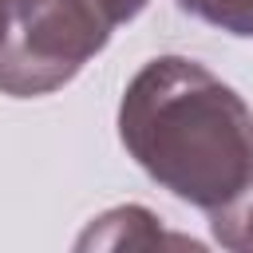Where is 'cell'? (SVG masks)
<instances>
[{
    "mask_svg": "<svg viewBox=\"0 0 253 253\" xmlns=\"http://www.w3.org/2000/svg\"><path fill=\"white\" fill-rule=\"evenodd\" d=\"M119 138L162 190L206 213L253 190V111L190 55H158L126 83Z\"/></svg>",
    "mask_w": 253,
    "mask_h": 253,
    "instance_id": "6da1fadb",
    "label": "cell"
},
{
    "mask_svg": "<svg viewBox=\"0 0 253 253\" xmlns=\"http://www.w3.org/2000/svg\"><path fill=\"white\" fill-rule=\"evenodd\" d=\"M99 4H103V12L111 16V24L119 28V24H130V20H134L150 0H99Z\"/></svg>",
    "mask_w": 253,
    "mask_h": 253,
    "instance_id": "8992f818",
    "label": "cell"
},
{
    "mask_svg": "<svg viewBox=\"0 0 253 253\" xmlns=\"http://www.w3.org/2000/svg\"><path fill=\"white\" fill-rule=\"evenodd\" d=\"M99 0H8L0 24V95L36 99L71 83L111 40Z\"/></svg>",
    "mask_w": 253,
    "mask_h": 253,
    "instance_id": "7a4b0ae2",
    "label": "cell"
},
{
    "mask_svg": "<svg viewBox=\"0 0 253 253\" xmlns=\"http://www.w3.org/2000/svg\"><path fill=\"white\" fill-rule=\"evenodd\" d=\"M75 245L79 249H91V245L95 249H134V245H142V249H150V245H194L198 249L194 237L166 233L158 225V217L142 206H119V210H107V213L91 217V225L79 233Z\"/></svg>",
    "mask_w": 253,
    "mask_h": 253,
    "instance_id": "3957f363",
    "label": "cell"
},
{
    "mask_svg": "<svg viewBox=\"0 0 253 253\" xmlns=\"http://www.w3.org/2000/svg\"><path fill=\"white\" fill-rule=\"evenodd\" d=\"M4 8H8V0H0V24H4Z\"/></svg>",
    "mask_w": 253,
    "mask_h": 253,
    "instance_id": "52a82bcc",
    "label": "cell"
},
{
    "mask_svg": "<svg viewBox=\"0 0 253 253\" xmlns=\"http://www.w3.org/2000/svg\"><path fill=\"white\" fill-rule=\"evenodd\" d=\"M178 8L237 40L253 36V0H178Z\"/></svg>",
    "mask_w": 253,
    "mask_h": 253,
    "instance_id": "277c9868",
    "label": "cell"
},
{
    "mask_svg": "<svg viewBox=\"0 0 253 253\" xmlns=\"http://www.w3.org/2000/svg\"><path fill=\"white\" fill-rule=\"evenodd\" d=\"M210 229H213V241L233 249V253H253V190L233 202L229 210H217L210 213Z\"/></svg>",
    "mask_w": 253,
    "mask_h": 253,
    "instance_id": "5b68a950",
    "label": "cell"
}]
</instances>
